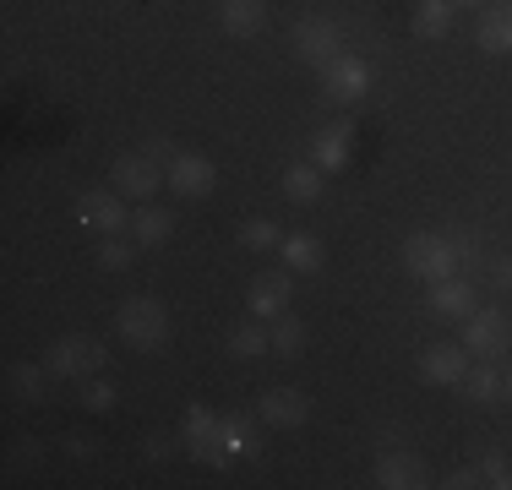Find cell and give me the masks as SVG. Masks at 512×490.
Segmentation results:
<instances>
[{
	"instance_id": "1",
	"label": "cell",
	"mask_w": 512,
	"mask_h": 490,
	"mask_svg": "<svg viewBox=\"0 0 512 490\" xmlns=\"http://www.w3.org/2000/svg\"><path fill=\"white\" fill-rule=\"evenodd\" d=\"M115 327H120V338L131 343L137 354H158L169 343V311H164V300H153V294H137V300H126L115 311Z\"/></svg>"
},
{
	"instance_id": "2",
	"label": "cell",
	"mask_w": 512,
	"mask_h": 490,
	"mask_svg": "<svg viewBox=\"0 0 512 490\" xmlns=\"http://www.w3.org/2000/svg\"><path fill=\"white\" fill-rule=\"evenodd\" d=\"M404 267H409V278H420V284H442V278L458 273V251H453L447 235L420 229V235L404 240Z\"/></svg>"
},
{
	"instance_id": "3",
	"label": "cell",
	"mask_w": 512,
	"mask_h": 490,
	"mask_svg": "<svg viewBox=\"0 0 512 490\" xmlns=\"http://www.w3.org/2000/svg\"><path fill=\"white\" fill-rule=\"evenodd\" d=\"M463 349L469 354H485V360H502L512 349V322L496 305H480V311L463 316Z\"/></svg>"
},
{
	"instance_id": "4",
	"label": "cell",
	"mask_w": 512,
	"mask_h": 490,
	"mask_svg": "<svg viewBox=\"0 0 512 490\" xmlns=\"http://www.w3.org/2000/svg\"><path fill=\"white\" fill-rule=\"evenodd\" d=\"M289 44H295L300 60H311V66H327L333 55H344V28H338L333 17H300L295 33H289Z\"/></svg>"
},
{
	"instance_id": "5",
	"label": "cell",
	"mask_w": 512,
	"mask_h": 490,
	"mask_svg": "<svg viewBox=\"0 0 512 490\" xmlns=\"http://www.w3.org/2000/svg\"><path fill=\"white\" fill-rule=\"evenodd\" d=\"M365 88H371V66H365L360 55H349V49L322 66V93L333 98V104H360Z\"/></svg>"
},
{
	"instance_id": "6",
	"label": "cell",
	"mask_w": 512,
	"mask_h": 490,
	"mask_svg": "<svg viewBox=\"0 0 512 490\" xmlns=\"http://www.w3.org/2000/svg\"><path fill=\"white\" fill-rule=\"evenodd\" d=\"M77 224L82 229H99V235H126V229H131L126 196H120V191H82L77 196Z\"/></svg>"
},
{
	"instance_id": "7",
	"label": "cell",
	"mask_w": 512,
	"mask_h": 490,
	"mask_svg": "<svg viewBox=\"0 0 512 490\" xmlns=\"http://www.w3.org/2000/svg\"><path fill=\"white\" fill-rule=\"evenodd\" d=\"M213 180H218V169H213V158H207V153H175L164 164V186L175 196H191V202L213 191Z\"/></svg>"
},
{
	"instance_id": "8",
	"label": "cell",
	"mask_w": 512,
	"mask_h": 490,
	"mask_svg": "<svg viewBox=\"0 0 512 490\" xmlns=\"http://www.w3.org/2000/svg\"><path fill=\"white\" fill-rule=\"evenodd\" d=\"M109 175H115V191L120 196H137V202H148V196L164 186V164L148 158V153H120Z\"/></svg>"
},
{
	"instance_id": "9",
	"label": "cell",
	"mask_w": 512,
	"mask_h": 490,
	"mask_svg": "<svg viewBox=\"0 0 512 490\" xmlns=\"http://www.w3.org/2000/svg\"><path fill=\"white\" fill-rule=\"evenodd\" d=\"M44 365H50L55 376L82 382V376H93V371L104 365V349H99L93 338H77V333H71V338H55V343H50V360H44Z\"/></svg>"
},
{
	"instance_id": "10",
	"label": "cell",
	"mask_w": 512,
	"mask_h": 490,
	"mask_svg": "<svg viewBox=\"0 0 512 490\" xmlns=\"http://www.w3.org/2000/svg\"><path fill=\"white\" fill-rule=\"evenodd\" d=\"M420 376L431 387H463V376H469V349H463V343H425Z\"/></svg>"
},
{
	"instance_id": "11",
	"label": "cell",
	"mask_w": 512,
	"mask_h": 490,
	"mask_svg": "<svg viewBox=\"0 0 512 490\" xmlns=\"http://www.w3.org/2000/svg\"><path fill=\"white\" fill-rule=\"evenodd\" d=\"M289 294H295V278L273 267V273H256L246 284V305H251V316H267V322H273V316L289 311Z\"/></svg>"
},
{
	"instance_id": "12",
	"label": "cell",
	"mask_w": 512,
	"mask_h": 490,
	"mask_svg": "<svg viewBox=\"0 0 512 490\" xmlns=\"http://www.w3.org/2000/svg\"><path fill=\"white\" fill-rule=\"evenodd\" d=\"M256 414H262V425H273V431H295V425H306L311 403H306V392H295V387H267L262 403H256Z\"/></svg>"
},
{
	"instance_id": "13",
	"label": "cell",
	"mask_w": 512,
	"mask_h": 490,
	"mask_svg": "<svg viewBox=\"0 0 512 490\" xmlns=\"http://www.w3.org/2000/svg\"><path fill=\"white\" fill-rule=\"evenodd\" d=\"M186 447H191V458L213 463V469H229L224 447H218V414H207L202 403H191V409H186Z\"/></svg>"
},
{
	"instance_id": "14",
	"label": "cell",
	"mask_w": 512,
	"mask_h": 490,
	"mask_svg": "<svg viewBox=\"0 0 512 490\" xmlns=\"http://www.w3.org/2000/svg\"><path fill=\"white\" fill-rule=\"evenodd\" d=\"M376 485L382 490H414V485H425V463L404 447H382L376 452Z\"/></svg>"
},
{
	"instance_id": "15",
	"label": "cell",
	"mask_w": 512,
	"mask_h": 490,
	"mask_svg": "<svg viewBox=\"0 0 512 490\" xmlns=\"http://www.w3.org/2000/svg\"><path fill=\"white\" fill-rule=\"evenodd\" d=\"M349 147H355V126L349 120H338V126H322L311 142V164L327 169V175H338V169L349 164Z\"/></svg>"
},
{
	"instance_id": "16",
	"label": "cell",
	"mask_w": 512,
	"mask_h": 490,
	"mask_svg": "<svg viewBox=\"0 0 512 490\" xmlns=\"http://www.w3.org/2000/svg\"><path fill=\"white\" fill-rule=\"evenodd\" d=\"M474 44H480L485 55H512V0L485 6L480 28H474Z\"/></svg>"
},
{
	"instance_id": "17",
	"label": "cell",
	"mask_w": 512,
	"mask_h": 490,
	"mask_svg": "<svg viewBox=\"0 0 512 490\" xmlns=\"http://www.w3.org/2000/svg\"><path fill=\"white\" fill-rule=\"evenodd\" d=\"M218 22H224L229 39H256L267 28V0H224L218 6Z\"/></svg>"
},
{
	"instance_id": "18",
	"label": "cell",
	"mask_w": 512,
	"mask_h": 490,
	"mask_svg": "<svg viewBox=\"0 0 512 490\" xmlns=\"http://www.w3.org/2000/svg\"><path fill=\"white\" fill-rule=\"evenodd\" d=\"M469 305H474V289H469V278H442V284H431V311L436 316H447V322H463L469 316Z\"/></svg>"
},
{
	"instance_id": "19",
	"label": "cell",
	"mask_w": 512,
	"mask_h": 490,
	"mask_svg": "<svg viewBox=\"0 0 512 490\" xmlns=\"http://www.w3.org/2000/svg\"><path fill=\"white\" fill-rule=\"evenodd\" d=\"M409 28L420 33V39H447V33H453V0H414Z\"/></svg>"
},
{
	"instance_id": "20",
	"label": "cell",
	"mask_w": 512,
	"mask_h": 490,
	"mask_svg": "<svg viewBox=\"0 0 512 490\" xmlns=\"http://www.w3.org/2000/svg\"><path fill=\"white\" fill-rule=\"evenodd\" d=\"M218 447H224V458L235 463V458H246V452H256L262 441H256L246 414H224V420H218Z\"/></svg>"
},
{
	"instance_id": "21",
	"label": "cell",
	"mask_w": 512,
	"mask_h": 490,
	"mask_svg": "<svg viewBox=\"0 0 512 490\" xmlns=\"http://www.w3.org/2000/svg\"><path fill=\"white\" fill-rule=\"evenodd\" d=\"M175 235V213L169 207H142V213H131V240L137 245H164Z\"/></svg>"
},
{
	"instance_id": "22",
	"label": "cell",
	"mask_w": 512,
	"mask_h": 490,
	"mask_svg": "<svg viewBox=\"0 0 512 490\" xmlns=\"http://www.w3.org/2000/svg\"><path fill=\"white\" fill-rule=\"evenodd\" d=\"M278 251H284L289 273H316V267H322V240L316 235H284Z\"/></svg>"
},
{
	"instance_id": "23",
	"label": "cell",
	"mask_w": 512,
	"mask_h": 490,
	"mask_svg": "<svg viewBox=\"0 0 512 490\" xmlns=\"http://www.w3.org/2000/svg\"><path fill=\"white\" fill-rule=\"evenodd\" d=\"M322 175L327 169H316V164H289L284 169V196L289 202H316V196H322Z\"/></svg>"
},
{
	"instance_id": "24",
	"label": "cell",
	"mask_w": 512,
	"mask_h": 490,
	"mask_svg": "<svg viewBox=\"0 0 512 490\" xmlns=\"http://www.w3.org/2000/svg\"><path fill=\"white\" fill-rule=\"evenodd\" d=\"M306 349V322L300 316H273V354H284V360H295V354Z\"/></svg>"
},
{
	"instance_id": "25",
	"label": "cell",
	"mask_w": 512,
	"mask_h": 490,
	"mask_svg": "<svg viewBox=\"0 0 512 490\" xmlns=\"http://www.w3.org/2000/svg\"><path fill=\"white\" fill-rule=\"evenodd\" d=\"M262 349H273V333H267V327L240 322L235 333H229V354H235V360H256Z\"/></svg>"
},
{
	"instance_id": "26",
	"label": "cell",
	"mask_w": 512,
	"mask_h": 490,
	"mask_svg": "<svg viewBox=\"0 0 512 490\" xmlns=\"http://www.w3.org/2000/svg\"><path fill=\"white\" fill-rule=\"evenodd\" d=\"M131 262H137V240H126V235H104L99 240V267L104 273H126Z\"/></svg>"
},
{
	"instance_id": "27",
	"label": "cell",
	"mask_w": 512,
	"mask_h": 490,
	"mask_svg": "<svg viewBox=\"0 0 512 490\" xmlns=\"http://www.w3.org/2000/svg\"><path fill=\"white\" fill-rule=\"evenodd\" d=\"M463 387H469L474 403H496L502 398V371H496V365H474V371L463 376Z\"/></svg>"
},
{
	"instance_id": "28",
	"label": "cell",
	"mask_w": 512,
	"mask_h": 490,
	"mask_svg": "<svg viewBox=\"0 0 512 490\" xmlns=\"http://www.w3.org/2000/svg\"><path fill=\"white\" fill-rule=\"evenodd\" d=\"M278 240L284 235H278L273 218H246V224H240V245H246V251H273Z\"/></svg>"
},
{
	"instance_id": "29",
	"label": "cell",
	"mask_w": 512,
	"mask_h": 490,
	"mask_svg": "<svg viewBox=\"0 0 512 490\" xmlns=\"http://www.w3.org/2000/svg\"><path fill=\"white\" fill-rule=\"evenodd\" d=\"M77 392H82V409H93V414L115 409V387H109L104 376H88V382H82Z\"/></svg>"
},
{
	"instance_id": "30",
	"label": "cell",
	"mask_w": 512,
	"mask_h": 490,
	"mask_svg": "<svg viewBox=\"0 0 512 490\" xmlns=\"http://www.w3.org/2000/svg\"><path fill=\"white\" fill-rule=\"evenodd\" d=\"M480 480L496 485V490H512V463L502 458V452H485V458H480Z\"/></svg>"
},
{
	"instance_id": "31",
	"label": "cell",
	"mask_w": 512,
	"mask_h": 490,
	"mask_svg": "<svg viewBox=\"0 0 512 490\" xmlns=\"http://www.w3.org/2000/svg\"><path fill=\"white\" fill-rule=\"evenodd\" d=\"M11 382H17V398H28V403L44 398V371H39V365H17V371H11Z\"/></svg>"
},
{
	"instance_id": "32",
	"label": "cell",
	"mask_w": 512,
	"mask_h": 490,
	"mask_svg": "<svg viewBox=\"0 0 512 490\" xmlns=\"http://www.w3.org/2000/svg\"><path fill=\"white\" fill-rule=\"evenodd\" d=\"M447 240H453L458 262H480V235L474 229H447Z\"/></svg>"
},
{
	"instance_id": "33",
	"label": "cell",
	"mask_w": 512,
	"mask_h": 490,
	"mask_svg": "<svg viewBox=\"0 0 512 490\" xmlns=\"http://www.w3.org/2000/svg\"><path fill=\"white\" fill-rule=\"evenodd\" d=\"M442 485L447 490H469V485H485V480H480V469H458L453 480H442Z\"/></svg>"
},
{
	"instance_id": "34",
	"label": "cell",
	"mask_w": 512,
	"mask_h": 490,
	"mask_svg": "<svg viewBox=\"0 0 512 490\" xmlns=\"http://www.w3.org/2000/svg\"><path fill=\"white\" fill-rule=\"evenodd\" d=\"M148 158H158V164H169V158H175V147H169L164 137H153V142H148Z\"/></svg>"
},
{
	"instance_id": "35",
	"label": "cell",
	"mask_w": 512,
	"mask_h": 490,
	"mask_svg": "<svg viewBox=\"0 0 512 490\" xmlns=\"http://www.w3.org/2000/svg\"><path fill=\"white\" fill-rule=\"evenodd\" d=\"M66 452H71V458H88V452H93V441H82V436H66Z\"/></svg>"
},
{
	"instance_id": "36",
	"label": "cell",
	"mask_w": 512,
	"mask_h": 490,
	"mask_svg": "<svg viewBox=\"0 0 512 490\" xmlns=\"http://www.w3.org/2000/svg\"><path fill=\"white\" fill-rule=\"evenodd\" d=\"M148 458H169V436H153L148 441Z\"/></svg>"
},
{
	"instance_id": "37",
	"label": "cell",
	"mask_w": 512,
	"mask_h": 490,
	"mask_svg": "<svg viewBox=\"0 0 512 490\" xmlns=\"http://www.w3.org/2000/svg\"><path fill=\"white\" fill-rule=\"evenodd\" d=\"M496 284L512 289V256H507V262H496Z\"/></svg>"
},
{
	"instance_id": "38",
	"label": "cell",
	"mask_w": 512,
	"mask_h": 490,
	"mask_svg": "<svg viewBox=\"0 0 512 490\" xmlns=\"http://www.w3.org/2000/svg\"><path fill=\"white\" fill-rule=\"evenodd\" d=\"M502 398H512V371H502Z\"/></svg>"
},
{
	"instance_id": "39",
	"label": "cell",
	"mask_w": 512,
	"mask_h": 490,
	"mask_svg": "<svg viewBox=\"0 0 512 490\" xmlns=\"http://www.w3.org/2000/svg\"><path fill=\"white\" fill-rule=\"evenodd\" d=\"M453 6H480V0H453Z\"/></svg>"
}]
</instances>
